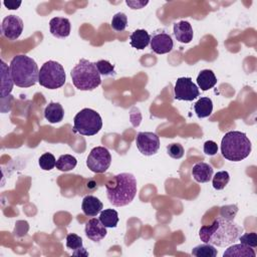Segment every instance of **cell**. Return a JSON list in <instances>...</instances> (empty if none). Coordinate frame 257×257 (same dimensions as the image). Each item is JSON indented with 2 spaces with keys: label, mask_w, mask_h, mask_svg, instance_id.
I'll list each match as a JSON object with an SVG mask.
<instances>
[{
  "label": "cell",
  "mask_w": 257,
  "mask_h": 257,
  "mask_svg": "<svg viewBox=\"0 0 257 257\" xmlns=\"http://www.w3.org/2000/svg\"><path fill=\"white\" fill-rule=\"evenodd\" d=\"M130 40V43L134 48L141 50L145 49L149 45L151 41V35L145 29H137L131 34Z\"/></svg>",
  "instance_id": "obj_19"
},
{
  "label": "cell",
  "mask_w": 257,
  "mask_h": 257,
  "mask_svg": "<svg viewBox=\"0 0 257 257\" xmlns=\"http://www.w3.org/2000/svg\"><path fill=\"white\" fill-rule=\"evenodd\" d=\"M241 243L248 245L252 248H256L257 247V234L255 232H251V233H246L244 235H240L239 238Z\"/></svg>",
  "instance_id": "obj_33"
},
{
  "label": "cell",
  "mask_w": 257,
  "mask_h": 257,
  "mask_svg": "<svg viewBox=\"0 0 257 257\" xmlns=\"http://www.w3.org/2000/svg\"><path fill=\"white\" fill-rule=\"evenodd\" d=\"M103 205L100 200L92 195H87L83 198L81 203V210L84 215L88 217H94L102 211Z\"/></svg>",
  "instance_id": "obj_17"
},
{
  "label": "cell",
  "mask_w": 257,
  "mask_h": 257,
  "mask_svg": "<svg viewBox=\"0 0 257 257\" xmlns=\"http://www.w3.org/2000/svg\"><path fill=\"white\" fill-rule=\"evenodd\" d=\"M192 176L198 183H208L213 177V168L204 162L197 163L192 169Z\"/></svg>",
  "instance_id": "obj_18"
},
{
  "label": "cell",
  "mask_w": 257,
  "mask_h": 257,
  "mask_svg": "<svg viewBox=\"0 0 257 257\" xmlns=\"http://www.w3.org/2000/svg\"><path fill=\"white\" fill-rule=\"evenodd\" d=\"M76 164H77V161L73 156L65 154V155H61L58 158V160L56 161L55 167L57 170L61 172H68L73 170L76 167Z\"/></svg>",
  "instance_id": "obj_25"
},
{
  "label": "cell",
  "mask_w": 257,
  "mask_h": 257,
  "mask_svg": "<svg viewBox=\"0 0 257 257\" xmlns=\"http://www.w3.org/2000/svg\"><path fill=\"white\" fill-rule=\"evenodd\" d=\"M204 153L208 156H214L218 152V146L214 141H207L204 144Z\"/></svg>",
  "instance_id": "obj_35"
},
{
  "label": "cell",
  "mask_w": 257,
  "mask_h": 257,
  "mask_svg": "<svg viewBox=\"0 0 257 257\" xmlns=\"http://www.w3.org/2000/svg\"><path fill=\"white\" fill-rule=\"evenodd\" d=\"M217 253V249L209 243L200 244L192 250V255L196 257H216Z\"/></svg>",
  "instance_id": "obj_26"
},
{
  "label": "cell",
  "mask_w": 257,
  "mask_h": 257,
  "mask_svg": "<svg viewBox=\"0 0 257 257\" xmlns=\"http://www.w3.org/2000/svg\"><path fill=\"white\" fill-rule=\"evenodd\" d=\"M110 163H111L110 153L104 147L93 148L86 159L87 168L91 172L96 174L104 173L109 168Z\"/></svg>",
  "instance_id": "obj_8"
},
{
  "label": "cell",
  "mask_w": 257,
  "mask_h": 257,
  "mask_svg": "<svg viewBox=\"0 0 257 257\" xmlns=\"http://www.w3.org/2000/svg\"><path fill=\"white\" fill-rule=\"evenodd\" d=\"M101 127V116L91 108H83L74 116L73 131L82 136H94Z\"/></svg>",
  "instance_id": "obj_6"
},
{
  "label": "cell",
  "mask_w": 257,
  "mask_h": 257,
  "mask_svg": "<svg viewBox=\"0 0 257 257\" xmlns=\"http://www.w3.org/2000/svg\"><path fill=\"white\" fill-rule=\"evenodd\" d=\"M70 75L73 85L79 90H93L101 83L95 64L84 58L72 68Z\"/></svg>",
  "instance_id": "obj_5"
},
{
  "label": "cell",
  "mask_w": 257,
  "mask_h": 257,
  "mask_svg": "<svg viewBox=\"0 0 257 257\" xmlns=\"http://www.w3.org/2000/svg\"><path fill=\"white\" fill-rule=\"evenodd\" d=\"M20 224H21V221H17L16 224H15L16 226H15V230H14L15 235L18 236V237H21V236L25 235L28 231V228L24 229V227L28 226V223L26 221H22V225H20Z\"/></svg>",
  "instance_id": "obj_36"
},
{
  "label": "cell",
  "mask_w": 257,
  "mask_h": 257,
  "mask_svg": "<svg viewBox=\"0 0 257 257\" xmlns=\"http://www.w3.org/2000/svg\"><path fill=\"white\" fill-rule=\"evenodd\" d=\"M114 184L105 185L109 203L115 207H123L132 203L137 195V180L133 174L120 173L113 178Z\"/></svg>",
  "instance_id": "obj_2"
},
{
  "label": "cell",
  "mask_w": 257,
  "mask_h": 257,
  "mask_svg": "<svg viewBox=\"0 0 257 257\" xmlns=\"http://www.w3.org/2000/svg\"><path fill=\"white\" fill-rule=\"evenodd\" d=\"M85 235L93 242H99L106 236V227L102 225L99 219L91 218L85 225Z\"/></svg>",
  "instance_id": "obj_13"
},
{
  "label": "cell",
  "mask_w": 257,
  "mask_h": 257,
  "mask_svg": "<svg viewBox=\"0 0 257 257\" xmlns=\"http://www.w3.org/2000/svg\"><path fill=\"white\" fill-rule=\"evenodd\" d=\"M242 230V227L233 222V220L219 217L211 225L202 226L199 231V237L204 243L226 247L239 238Z\"/></svg>",
  "instance_id": "obj_1"
},
{
  "label": "cell",
  "mask_w": 257,
  "mask_h": 257,
  "mask_svg": "<svg viewBox=\"0 0 257 257\" xmlns=\"http://www.w3.org/2000/svg\"><path fill=\"white\" fill-rule=\"evenodd\" d=\"M1 62V90H0V97L5 98L10 95V92L13 88V78L11 75L10 66H8L3 60Z\"/></svg>",
  "instance_id": "obj_16"
},
{
  "label": "cell",
  "mask_w": 257,
  "mask_h": 257,
  "mask_svg": "<svg viewBox=\"0 0 257 257\" xmlns=\"http://www.w3.org/2000/svg\"><path fill=\"white\" fill-rule=\"evenodd\" d=\"M11 75L19 87H30L39 78V70L34 59L27 55H16L10 61Z\"/></svg>",
  "instance_id": "obj_4"
},
{
  "label": "cell",
  "mask_w": 257,
  "mask_h": 257,
  "mask_svg": "<svg viewBox=\"0 0 257 257\" xmlns=\"http://www.w3.org/2000/svg\"><path fill=\"white\" fill-rule=\"evenodd\" d=\"M3 4L6 6L7 9L9 10H16L19 8V6L21 5V1H15V0H8V1H4Z\"/></svg>",
  "instance_id": "obj_38"
},
{
  "label": "cell",
  "mask_w": 257,
  "mask_h": 257,
  "mask_svg": "<svg viewBox=\"0 0 257 257\" xmlns=\"http://www.w3.org/2000/svg\"><path fill=\"white\" fill-rule=\"evenodd\" d=\"M221 153L228 161L240 162L250 155L251 142L242 132H228L221 141Z\"/></svg>",
  "instance_id": "obj_3"
},
{
  "label": "cell",
  "mask_w": 257,
  "mask_h": 257,
  "mask_svg": "<svg viewBox=\"0 0 257 257\" xmlns=\"http://www.w3.org/2000/svg\"><path fill=\"white\" fill-rule=\"evenodd\" d=\"M230 181V175L227 171H220L213 177V188L216 190H223Z\"/></svg>",
  "instance_id": "obj_27"
},
{
  "label": "cell",
  "mask_w": 257,
  "mask_h": 257,
  "mask_svg": "<svg viewBox=\"0 0 257 257\" xmlns=\"http://www.w3.org/2000/svg\"><path fill=\"white\" fill-rule=\"evenodd\" d=\"M223 256H235V257H255L256 253L254 249L243 243L234 244L230 246L223 254Z\"/></svg>",
  "instance_id": "obj_21"
},
{
  "label": "cell",
  "mask_w": 257,
  "mask_h": 257,
  "mask_svg": "<svg viewBox=\"0 0 257 257\" xmlns=\"http://www.w3.org/2000/svg\"><path fill=\"white\" fill-rule=\"evenodd\" d=\"M99 74L103 75V76H108V75H114L115 71H114V66L107 60L101 59L98 60L97 62L94 63Z\"/></svg>",
  "instance_id": "obj_30"
},
{
  "label": "cell",
  "mask_w": 257,
  "mask_h": 257,
  "mask_svg": "<svg viewBox=\"0 0 257 257\" xmlns=\"http://www.w3.org/2000/svg\"><path fill=\"white\" fill-rule=\"evenodd\" d=\"M217 83V78L214 72L210 69L201 70V72L197 76V84L202 90H208L215 86Z\"/></svg>",
  "instance_id": "obj_22"
},
{
  "label": "cell",
  "mask_w": 257,
  "mask_h": 257,
  "mask_svg": "<svg viewBox=\"0 0 257 257\" xmlns=\"http://www.w3.org/2000/svg\"><path fill=\"white\" fill-rule=\"evenodd\" d=\"M151 48L157 54L169 53L174 46L173 39L170 34L162 31L157 32L151 37Z\"/></svg>",
  "instance_id": "obj_12"
},
{
  "label": "cell",
  "mask_w": 257,
  "mask_h": 257,
  "mask_svg": "<svg viewBox=\"0 0 257 257\" xmlns=\"http://www.w3.org/2000/svg\"><path fill=\"white\" fill-rule=\"evenodd\" d=\"M66 247L73 251L82 247V239L80 236L70 233L66 236Z\"/></svg>",
  "instance_id": "obj_31"
},
{
  "label": "cell",
  "mask_w": 257,
  "mask_h": 257,
  "mask_svg": "<svg viewBox=\"0 0 257 257\" xmlns=\"http://www.w3.org/2000/svg\"><path fill=\"white\" fill-rule=\"evenodd\" d=\"M194 110L199 118L209 116L213 111V101L210 97H201L194 104Z\"/></svg>",
  "instance_id": "obj_23"
},
{
  "label": "cell",
  "mask_w": 257,
  "mask_h": 257,
  "mask_svg": "<svg viewBox=\"0 0 257 257\" xmlns=\"http://www.w3.org/2000/svg\"><path fill=\"white\" fill-rule=\"evenodd\" d=\"M39 167L44 171H50L52 170L56 165V160L54 156L50 153H45L42 156H40L38 160Z\"/></svg>",
  "instance_id": "obj_29"
},
{
  "label": "cell",
  "mask_w": 257,
  "mask_h": 257,
  "mask_svg": "<svg viewBox=\"0 0 257 257\" xmlns=\"http://www.w3.org/2000/svg\"><path fill=\"white\" fill-rule=\"evenodd\" d=\"M72 254L74 255V256H88V252L85 250V248H83V247H81V248H79V249H77V250H75V251H73L72 252Z\"/></svg>",
  "instance_id": "obj_39"
},
{
  "label": "cell",
  "mask_w": 257,
  "mask_h": 257,
  "mask_svg": "<svg viewBox=\"0 0 257 257\" xmlns=\"http://www.w3.org/2000/svg\"><path fill=\"white\" fill-rule=\"evenodd\" d=\"M168 155L173 159H181L184 156V148L180 144H171L167 147Z\"/></svg>",
  "instance_id": "obj_32"
},
{
  "label": "cell",
  "mask_w": 257,
  "mask_h": 257,
  "mask_svg": "<svg viewBox=\"0 0 257 257\" xmlns=\"http://www.w3.org/2000/svg\"><path fill=\"white\" fill-rule=\"evenodd\" d=\"M23 21L19 16L8 15L6 16L1 24L2 35L9 40H16L22 33Z\"/></svg>",
  "instance_id": "obj_11"
},
{
  "label": "cell",
  "mask_w": 257,
  "mask_h": 257,
  "mask_svg": "<svg viewBox=\"0 0 257 257\" xmlns=\"http://www.w3.org/2000/svg\"><path fill=\"white\" fill-rule=\"evenodd\" d=\"M174 35L181 43H189L192 41L194 32L192 25L185 20L179 21L174 24Z\"/></svg>",
  "instance_id": "obj_15"
},
{
  "label": "cell",
  "mask_w": 257,
  "mask_h": 257,
  "mask_svg": "<svg viewBox=\"0 0 257 257\" xmlns=\"http://www.w3.org/2000/svg\"><path fill=\"white\" fill-rule=\"evenodd\" d=\"M136 145L143 155L153 156L160 149V139L155 133L141 132L137 135Z\"/></svg>",
  "instance_id": "obj_10"
},
{
  "label": "cell",
  "mask_w": 257,
  "mask_h": 257,
  "mask_svg": "<svg viewBox=\"0 0 257 257\" xmlns=\"http://www.w3.org/2000/svg\"><path fill=\"white\" fill-rule=\"evenodd\" d=\"M127 25V17L124 13L122 12H117L112 16L111 19V27L113 30L120 32L125 29Z\"/></svg>",
  "instance_id": "obj_28"
},
{
  "label": "cell",
  "mask_w": 257,
  "mask_h": 257,
  "mask_svg": "<svg viewBox=\"0 0 257 257\" xmlns=\"http://www.w3.org/2000/svg\"><path fill=\"white\" fill-rule=\"evenodd\" d=\"M66 80L63 66L54 60L46 61L39 70L38 82L45 88L56 89L61 87Z\"/></svg>",
  "instance_id": "obj_7"
},
{
  "label": "cell",
  "mask_w": 257,
  "mask_h": 257,
  "mask_svg": "<svg viewBox=\"0 0 257 257\" xmlns=\"http://www.w3.org/2000/svg\"><path fill=\"white\" fill-rule=\"evenodd\" d=\"M50 33L56 38H65L70 34V21L63 17H54L49 21Z\"/></svg>",
  "instance_id": "obj_14"
},
{
  "label": "cell",
  "mask_w": 257,
  "mask_h": 257,
  "mask_svg": "<svg viewBox=\"0 0 257 257\" xmlns=\"http://www.w3.org/2000/svg\"><path fill=\"white\" fill-rule=\"evenodd\" d=\"M200 94L198 86L191 77H179L175 83L174 95L178 100L191 101Z\"/></svg>",
  "instance_id": "obj_9"
},
{
  "label": "cell",
  "mask_w": 257,
  "mask_h": 257,
  "mask_svg": "<svg viewBox=\"0 0 257 257\" xmlns=\"http://www.w3.org/2000/svg\"><path fill=\"white\" fill-rule=\"evenodd\" d=\"M125 3L132 9H141V8H144L149 3V1H139V0L138 1H131V0H126Z\"/></svg>",
  "instance_id": "obj_37"
},
{
  "label": "cell",
  "mask_w": 257,
  "mask_h": 257,
  "mask_svg": "<svg viewBox=\"0 0 257 257\" xmlns=\"http://www.w3.org/2000/svg\"><path fill=\"white\" fill-rule=\"evenodd\" d=\"M237 212H238V207L236 205H227L221 208L220 215L221 217L226 218L228 220H233Z\"/></svg>",
  "instance_id": "obj_34"
},
{
  "label": "cell",
  "mask_w": 257,
  "mask_h": 257,
  "mask_svg": "<svg viewBox=\"0 0 257 257\" xmlns=\"http://www.w3.org/2000/svg\"><path fill=\"white\" fill-rule=\"evenodd\" d=\"M44 116L50 123L59 122L64 116L63 107L59 102L51 101L44 109Z\"/></svg>",
  "instance_id": "obj_20"
},
{
  "label": "cell",
  "mask_w": 257,
  "mask_h": 257,
  "mask_svg": "<svg viewBox=\"0 0 257 257\" xmlns=\"http://www.w3.org/2000/svg\"><path fill=\"white\" fill-rule=\"evenodd\" d=\"M99 221L106 228H115L118 223V214L113 209H105L99 213Z\"/></svg>",
  "instance_id": "obj_24"
}]
</instances>
